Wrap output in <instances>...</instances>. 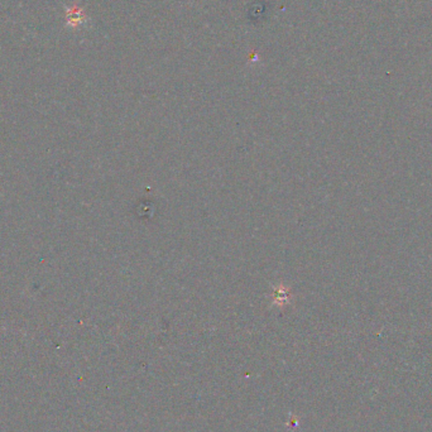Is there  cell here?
I'll list each match as a JSON object with an SVG mask.
<instances>
[{
  "instance_id": "1",
  "label": "cell",
  "mask_w": 432,
  "mask_h": 432,
  "mask_svg": "<svg viewBox=\"0 0 432 432\" xmlns=\"http://www.w3.org/2000/svg\"><path fill=\"white\" fill-rule=\"evenodd\" d=\"M67 20H69V25L79 27L80 24L85 22V14H84L82 9H80L77 6H73L69 10H67Z\"/></svg>"
}]
</instances>
